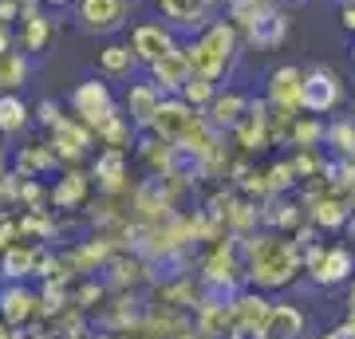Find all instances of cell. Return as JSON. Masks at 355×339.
I'll list each match as a JSON object with an SVG mask.
<instances>
[{
	"instance_id": "cell-1",
	"label": "cell",
	"mask_w": 355,
	"mask_h": 339,
	"mask_svg": "<svg viewBox=\"0 0 355 339\" xmlns=\"http://www.w3.org/2000/svg\"><path fill=\"white\" fill-rule=\"evenodd\" d=\"M233 48H237L233 24H225V20H221V24H209L202 36L186 48V55H190V63H193V76L217 79L229 67V60H233Z\"/></svg>"
},
{
	"instance_id": "cell-2",
	"label": "cell",
	"mask_w": 355,
	"mask_h": 339,
	"mask_svg": "<svg viewBox=\"0 0 355 339\" xmlns=\"http://www.w3.org/2000/svg\"><path fill=\"white\" fill-rule=\"evenodd\" d=\"M296 264H300V252H296V245H284V241H265V245H257V252H253L249 277H253L257 284L272 288V284H284V280H292Z\"/></svg>"
},
{
	"instance_id": "cell-3",
	"label": "cell",
	"mask_w": 355,
	"mask_h": 339,
	"mask_svg": "<svg viewBox=\"0 0 355 339\" xmlns=\"http://www.w3.org/2000/svg\"><path fill=\"white\" fill-rule=\"evenodd\" d=\"M71 111L79 114V123H83V126L99 130V126L114 114V103H111V91H107V83H99V79L79 83V87L71 91Z\"/></svg>"
},
{
	"instance_id": "cell-4",
	"label": "cell",
	"mask_w": 355,
	"mask_h": 339,
	"mask_svg": "<svg viewBox=\"0 0 355 339\" xmlns=\"http://www.w3.org/2000/svg\"><path fill=\"white\" fill-rule=\"evenodd\" d=\"M304 268L320 280V284H340V280L352 277L355 257H352L347 249H316V245H308Z\"/></svg>"
},
{
	"instance_id": "cell-5",
	"label": "cell",
	"mask_w": 355,
	"mask_h": 339,
	"mask_svg": "<svg viewBox=\"0 0 355 339\" xmlns=\"http://www.w3.org/2000/svg\"><path fill=\"white\" fill-rule=\"evenodd\" d=\"M193 123H198V111H193L186 99H162V107H158V114H154V130H158V139L166 142H182L186 134L193 130Z\"/></svg>"
},
{
	"instance_id": "cell-6",
	"label": "cell",
	"mask_w": 355,
	"mask_h": 339,
	"mask_svg": "<svg viewBox=\"0 0 355 339\" xmlns=\"http://www.w3.org/2000/svg\"><path fill=\"white\" fill-rule=\"evenodd\" d=\"M268 103L277 111H300L304 107V71L296 67H277L268 79Z\"/></svg>"
},
{
	"instance_id": "cell-7",
	"label": "cell",
	"mask_w": 355,
	"mask_h": 339,
	"mask_svg": "<svg viewBox=\"0 0 355 339\" xmlns=\"http://www.w3.org/2000/svg\"><path fill=\"white\" fill-rule=\"evenodd\" d=\"M150 76L162 91H178V95H182V87L193 79V63H190V55H186V48L166 51L158 63H150Z\"/></svg>"
},
{
	"instance_id": "cell-8",
	"label": "cell",
	"mask_w": 355,
	"mask_h": 339,
	"mask_svg": "<svg viewBox=\"0 0 355 339\" xmlns=\"http://www.w3.org/2000/svg\"><path fill=\"white\" fill-rule=\"evenodd\" d=\"M130 51H135L142 63H158L166 51H174V40H170V32H166L162 24L142 20V24H135V32H130Z\"/></svg>"
},
{
	"instance_id": "cell-9",
	"label": "cell",
	"mask_w": 355,
	"mask_h": 339,
	"mask_svg": "<svg viewBox=\"0 0 355 339\" xmlns=\"http://www.w3.org/2000/svg\"><path fill=\"white\" fill-rule=\"evenodd\" d=\"M336 99H340V83H336V76L324 71V67L308 71V76H304V111L324 114V111L336 107Z\"/></svg>"
},
{
	"instance_id": "cell-10",
	"label": "cell",
	"mask_w": 355,
	"mask_h": 339,
	"mask_svg": "<svg viewBox=\"0 0 355 339\" xmlns=\"http://www.w3.org/2000/svg\"><path fill=\"white\" fill-rule=\"evenodd\" d=\"M123 16H127L123 0H83L79 4V20L87 32H111V28L123 24Z\"/></svg>"
},
{
	"instance_id": "cell-11",
	"label": "cell",
	"mask_w": 355,
	"mask_h": 339,
	"mask_svg": "<svg viewBox=\"0 0 355 339\" xmlns=\"http://www.w3.org/2000/svg\"><path fill=\"white\" fill-rule=\"evenodd\" d=\"M127 107H130V119L139 126H150L158 107H162V87L158 83H135L127 91Z\"/></svg>"
},
{
	"instance_id": "cell-12",
	"label": "cell",
	"mask_w": 355,
	"mask_h": 339,
	"mask_svg": "<svg viewBox=\"0 0 355 339\" xmlns=\"http://www.w3.org/2000/svg\"><path fill=\"white\" fill-rule=\"evenodd\" d=\"M36 308H40V296H32L20 284L0 292V315H4V324H28L36 315Z\"/></svg>"
},
{
	"instance_id": "cell-13",
	"label": "cell",
	"mask_w": 355,
	"mask_h": 339,
	"mask_svg": "<svg viewBox=\"0 0 355 339\" xmlns=\"http://www.w3.org/2000/svg\"><path fill=\"white\" fill-rule=\"evenodd\" d=\"M51 130H55V154H60V158H79V154L91 146V126H83V123L60 119Z\"/></svg>"
},
{
	"instance_id": "cell-14",
	"label": "cell",
	"mask_w": 355,
	"mask_h": 339,
	"mask_svg": "<svg viewBox=\"0 0 355 339\" xmlns=\"http://www.w3.org/2000/svg\"><path fill=\"white\" fill-rule=\"evenodd\" d=\"M265 336L268 339H300L304 336V315L296 312L292 304H272V312L265 320Z\"/></svg>"
},
{
	"instance_id": "cell-15",
	"label": "cell",
	"mask_w": 355,
	"mask_h": 339,
	"mask_svg": "<svg viewBox=\"0 0 355 339\" xmlns=\"http://www.w3.org/2000/svg\"><path fill=\"white\" fill-rule=\"evenodd\" d=\"M209 114H214V126H229V130H237V123L249 114V103H245V95L229 91V95H217V99L209 103Z\"/></svg>"
},
{
	"instance_id": "cell-16",
	"label": "cell",
	"mask_w": 355,
	"mask_h": 339,
	"mask_svg": "<svg viewBox=\"0 0 355 339\" xmlns=\"http://www.w3.org/2000/svg\"><path fill=\"white\" fill-rule=\"evenodd\" d=\"M158 8H162V16L170 20V24H202L205 8H209V0H158Z\"/></svg>"
},
{
	"instance_id": "cell-17",
	"label": "cell",
	"mask_w": 355,
	"mask_h": 339,
	"mask_svg": "<svg viewBox=\"0 0 355 339\" xmlns=\"http://www.w3.org/2000/svg\"><path fill=\"white\" fill-rule=\"evenodd\" d=\"M36 261H40V249H32V245H8L4 257H0V268H4L8 280H20L36 268Z\"/></svg>"
},
{
	"instance_id": "cell-18",
	"label": "cell",
	"mask_w": 355,
	"mask_h": 339,
	"mask_svg": "<svg viewBox=\"0 0 355 339\" xmlns=\"http://www.w3.org/2000/svg\"><path fill=\"white\" fill-rule=\"evenodd\" d=\"M95 177H99L107 189L123 186V177H127V154H123V146H111V150L99 154V162H95Z\"/></svg>"
},
{
	"instance_id": "cell-19",
	"label": "cell",
	"mask_w": 355,
	"mask_h": 339,
	"mask_svg": "<svg viewBox=\"0 0 355 339\" xmlns=\"http://www.w3.org/2000/svg\"><path fill=\"white\" fill-rule=\"evenodd\" d=\"M83 198H87V177H83V174L60 177V182H55V189H51V201H55L60 209H76Z\"/></svg>"
},
{
	"instance_id": "cell-20",
	"label": "cell",
	"mask_w": 355,
	"mask_h": 339,
	"mask_svg": "<svg viewBox=\"0 0 355 339\" xmlns=\"http://www.w3.org/2000/svg\"><path fill=\"white\" fill-rule=\"evenodd\" d=\"M135 51L130 48H123V44H111V48H103L99 51V67H103V76H130V67H135Z\"/></svg>"
},
{
	"instance_id": "cell-21",
	"label": "cell",
	"mask_w": 355,
	"mask_h": 339,
	"mask_svg": "<svg viewBox=\"0 0 355 339\" xmlns=\"http://www.w3.org/2000/svg\"><path fill=\"white\" fill-rule=\"evenodd\" d=\"M24 123H28L24 99H16V95H0V130L12 134V130H20Z\"/></svg>"
},
{
	"instance_id": "cell-22",
	"label": "cell",
	"mask_w": 355,
	"mask_h": 339,
	"mask_svg": "<svg viewBox=\"0 0 355 339\" xmlns=\"http://www.w3.org/2000/svg\"><path fill=\"white\" fill-rule=\"evenodd\" d=\"M48 20L40 12H32V8H24V48L28 51H44V44H48Z\"/></svg>"
},
{
	"instance_id": "cell-23",
	"label": "cell",
	"mask_w": 355,
	"mask_h": 339,
	"mask_svg": "<svg viewBox=\"0 0 355 339\" xmlns=\"http://www.w3.org/2000/svg\"><path fill=\"white\" fill-rule=\"evenodd\" d=\"M24 71H28V63L20 51H4L0 55V87H20L24 83Z\"/></svg>"
},
{
	"instance_id": "cell-24",
	"label": "cell",
	"mask_w": 355,
	"mask_h": 339,
	"mask_svg": "<svg viewBox=\"0 0 355 339\" xmlns=\"http://www.w3.org/2000/svg\"><path fill=\"white\" fill-rule=\"evenodd\" d=\"M51 162H55V154L48 146H24L20 158H16V170H20V177H28L32 170H48Z\"/></svg>"
},
{
	"instance_id": "cell-25",
	"label": "cell",
	"mask_w": 355,
	"mask_h": 339,
	"mask_svg": "<svg viewBox=\"0 0 355 339\" xmlns=\"http://www.w3.org/2000/svg\"><path fill=\"white\" fill-rule=\"evenodd\" d=\"M182 99L190 103V107H209V103L217 99L214 95V79H202V76H193L186 87H182Z\"/></svg>"
},
{
	"instance_id": "cell-26",
	"label": "cell",
	"mask_w": 355,
	"mask_h": 339,
	"mask_svg": "<svg viewBox=\"0 0 355 339\" xmlns=\"http://www.w3.org/2000/svg\"><path fill=\"white\" fill-rule=\"evenodd\" d=\"M312 221H316V225L336 229V225H343V221H347V214H343L340 201H316V209H312Z\"/></svg>"
},
{
	"instance_id": "cell-27",
	"label": "cell",
	"mask_w": 355,
	"mask_h": 339,
	"mask_svg": "<svg viewBox=\"0 0 355 339\" xmlns=\"http://www.w3.org/2000/svg\"><path fill=\"white\" fill-rule=\"evenodd\" d=\"M331 142H336L340 150H352V154H355V130H352L347 123H340L336 130H331Z\"/></svg>"
},
{
	"instance_id": "cell-28",
	"label": "cell",
	"mask_w": 355,
	"mask_h": 339,
	"mask_svg": "<svg viewBox=\"0 0 355 339\" xmlns=\"http://www.w3.org/2000/svg\"><path fill=\"white\" fill-rule=\"evenodd\" d=\"M24 201L40 205V201H44V186H40V182H28V186H24Z\"/></svg>"
},
{
	"instance_id": "cell-29",
	"label": "cell",
	"mask_w": 355,
	"mask_h": 339,
	"mask_svg": "<svg viewBox=\"0 0 355 339\" xmlns=\"http://www.w3.org/2000/svg\"><path fill=\"white\" fill-rule=\"evenodd\" d=\"M328 339H355V327H352V324H343V327H336Z\"/></svg>"
},
{
	"instance_id": "cell-30",
	"label": "cell",
	"mask_w": 355,
	"mask_h": 339,
	"mask_svg": "<svg viewBox=\"0 0 355 339\" xmlns=\"http://www.w3.org/2000/svg\"><path fill=\"white\" fill-rule=\"evenodd\" d=\"M343 24H347V28H355V8H352V4L343 8Z\"/></svg>"
},
{
	"instance_id": "cell-31",
	"label": "cell",
	"mask_w": 355,
	"mask_h": 339,
	"mask_svg": "<svg viewBox=\"0 0 355 339\" xmlns=\"http://www.w3.org/2000/svg\"><path fill=\"white\" fill-rule=\"evenodd\" d=\"M347 304H352V308H355V280H352V296H347Z\"/></svg>"
},
{
	"instance_id": "cell-32",
	"label": "cell",
	"mask_w": 355,
	"mask_h": 339,
	"mask_svg": "<svg viewBox=\"0 0 355 339\" xmlns=\"http://www.w3.org/2000/svg\"><path fill=\"white\" fill-rule=\"evenodd\" d=\"M347 324H352V327H355V308H352V312H347Z\"/></svg>"
},
{
	"instance_id": "cell-33",
	"label": "cell",
	"mask_w": 355,
	"mask_h": 339,
	"mask_svg": "<svg viewBox=\"0 0 355 339\" xmlns=\"http://www.w3.org/2000/svg\"><path fill=\"white\" fill-rule=\"evenodd\" d=\"M44 4H67V0H44Z\"/></svg>"
},
{
	"instance_id": "cell-34",
	"label": "cell",
	"mask_w": 355,
	"mask_h": 339,
	"mask_svg": "<svg viewBox=\"0 0 355 339\" xmlns=\"http://www.w3.org/2000/svg\"><path fill=\"white\" fill-rule=\"evenodd\" d=\"M261 339H268V336H261Z\"/></svg>"
}]
</instances>
